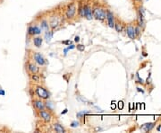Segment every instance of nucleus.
I'll list each match as a JSON object with an SVG mask.
<instances>
[{
  "instance_id": "1",
  "label": "nucleus",
  "mask_w": 161,
  "mask_h": 133,
  "mask_svg": "<svg viewBox=\"0 0 161 133\" xmlns=\"http://www.w3.org/2000/svg\"><path fill=\"white\" fill-rule=\"evenodd\" d=\"M48 17H49L48 19L49 28H50V30H53V31L57 29L60 25H62L64 21L65 20L64 10H61V11H58L57 9L53 10Z\"/></svg>"
},
{
  "instance_id": "2",
  "label": "nucleus",
  "mask_w": 161,
  "mask_h": 133,
  "mask_svg": "<svg viewBox=\"0 0 161 133\" xmlns=\"http://www.w3.org/2000/svg\"><path fill=\"white\" fill-rule=\"evenodd\" d=\"M64 18L67 21H74L76 19V17L78 16V12H77V1L75 0H72L70 2H68L64 8Z\"/></svg>"
},
{
  "instance_id": "3",
  "label": "nucleus",
  "mask_w": 161,
  "mask_h": 133,
  "mask_svg": "<svg viewBox=\"0 0 161 133\" xmlns=\"http://www.w3.org/2000/svg\"><path fill=\"white\" fill-rule=\"evenodd\" d=\"M107 7L106 4H102L99 2H93V17L103 23L106 20V16H107Z\"/></svg>"
},
{
  "instance_id": "4",
  "label": "nucleus",
  "mask_w": 161,
  "mask_h": 133,
  "mask_svg": "<svg viewBox=\"0 0 161 133\" xmlns=\"http://www.w3.org/2000/svg\"><path fill=\"white\" fill-rule=\"evenodd\" d=\"M34 88H35L34 89L35 95H37L38 98L44 100V101L49 99L50 94L46 87H44L43 85H40V84H37V85H35Z\"/></svg>"
},
{
  "instance_id": "5",
  "label": "nucleus",
  "mask_w": 161,
  "mask_h": 133,
  "mask_svg": "<svg viewBox=\"0 0 161 133\" xmlns=\"http://www.w3.org/2000/svg\"><path fill=\"white\" fill-rule=\"evenodd\" d=\"M83 10H84V17L87 20H92L94 18L93 17V3L91 2V0H84Z\"/></svg>"
},
{
  "instance_id": "6",
  "label": "nucleus",
  "mask_w": 161,
  "mask_h": 133,
  "mask_svg": "<svg viewBox=\"0 0 161 133\" xmlns=\"http://www.w3.org/2000/svg\"><path fill=\"white\" fill-rule=\"evenodd\" d=\"M32 60L35 62L38 66H45L48 64L47 59L43 57V55L39 52H33L32 53Z\"/></svg>"
},
{
  "instance_id": "7",
  "label": "nucleus",
  "mask_w": 161,
  "mask_h": 133,
  "mask_svg": "<svg viewBox=\"0 0 161 133\" xmlns=\"http://www.w3.org/2000/svg\"><path fill=\"white\" fill-rule=\"evenodd\" d=\"M38 116L45 123H50L53 120V115L52 112L48 111L47 109L41 110L38 112Z\"/></svg>"
},
{
  "instance_id": "8",
  "label": "nucleus",
  "mask_w": 161,
  "mask_h": 133,
  "mask_svg": "<svg viewBox=\"0 0 161 133\" xmlns=\"http://www.w3.org/2000/svg\"><path fill=\"white\" fill-rule=\"evenodd\" d=\"M41 28L40 26H39L38 24H30L27 30V34L30 37H33V36H37L39 35L41 33Z\"/></svg>"
},
{
  "instance_id": "9",
  "label": "nucleus",
  "mask_w": 161,
  "mask_h": 133,
  "mask_svg": "<svg viewBox=\"0 0 161 133\" xmlns=\"http://www.w3.org/2000/svg\"><path fill=\"white\" fill-rule=\"evenodd\" d=\"M32 105H33L34 109L37 112L46 109V105H45L44 100L39 99V98H34V99H32Z\"/></svg>"
},
{
  "instance_id": "10",
  "label": "nucleus",
  "mask_w": 161,
  "mask_h": 133,
  "mask_svg": "<svg viewBox=\"0 0 161 133\" xmlns=\"http://www.w3.org/2000/svg\"><path fill=\"white\" fill-rule=\"evenodd\" d=\"M26 68L29 72V74H38L39 72V67L35 63L29 60L26 64Z\"/></svg>"
},
{
  "instance_id": "11",
  "label": "nucleus",
  "mask_w": 161,
  "mask_h": 133,
  "mask_svg": "<svg viewBox=\"0 0 161 133\" xmlns=\"http://www.w3.org/2000/svg\"><path fill=\"white\" fill-rule=\"evenodd\" d=\"M106 19L108 22V24L110 28H114L115 25V15L110 9H107V16H106Z\"/></svg>"
},
{
  "instance_id": "12",
  "label": "nucleus",
  "mask_w": 161,
  "mask_h": 133,
  "mask_svg": "<svg viewBox=\"0 0 161 133\" xmlns=\"http://www.w3.org/2000/svg\"><path fill=\"white\" fill-rule=\"evenodd\" d=\"M126 33H127V36L132 40H134L137 37V34L135 32V27H133L132 25H129L126 27Z\"/></svg>"
},
{
  "instance_id": "13",
  "label": "nucleus",
  "mask_w": 161,
  "mask_h": 133,
  "mask_svg": "<svg viewBox=\"0 0 161 133\" xmlns=\"http://www.w3.org/2000/svg\"><path fill=\"white\" fill-rule=\"evenodd\" d=\"M32 42L34 44L35 47L37 48H40L42 43H43V38H41L39 35H37V36H33L32 37Z\"/></svg>"
},
{
  "instance_id": "14",
  "label": "nucleus",
  "mask_w": 161,
  "mask_h": 133,
  "mask_svg": "<svg viewBox=\"0 0 161 133\" xmlns=\"http://www.w3.org/2000/svg\"><path fill=\"white\" fill-rule=\"evenodd\" d=\"M39 26L41 28V30H44V31H48L49 30V23H48V20L47 18H43L40 20L39 22Z\"/></svg>"
},
{
  "instance_id": "15",
  "label": "nucleus",
  "mask_w": 161,
  "mask_h": 133,
  "mask_svg": "<svg viewBox=\"0 0 161 133\" xmlns=\"http://www.w3.org/2000/svg\"><path fill=\"white\" fill-rule=\"evenodd\" d=\"M53 130L57 133H63L66 131L65 129L63 127V125H61V124L58 123V122H55V123L53 124Z\"/></svg>"
},
{
  "instance_id": "16",
  "label": "nucleus",
  "mask_w": 161,
  "mask_h": 133,
  "mask_svg": "<svg viewBox=\"0 0 161 133\" xmlns=\"http://www.w3.org/2000/svg\"><path fill=\"white\" fill-rule=\"evenodd\" d=\"M53 35H54V31L53 30H48L45 32V34H44V39L47 42H50L52 38H53Z\"/></svg>"
},
{
  "instance_id": "17",
  "label": "nucleus",
  "mask_w": 161,
  "mask_h": 133,
  "mask_svg": "<svg viewBox=\"0 0 161 133\" xmlns=\"http://www.w3.org/2000/svg\"><path fill=\"white\" fill-rule=\"evenodd\" d=\"M154 126H155V123H146V124H143L141 127V129L143 130L145 132H149L154 128Z\"/></svg>"
},
{
  "instance_id": "18",
  "label": "nucleus",
  "mask_w": 161,
  "mask_h": 133,
  "mask_svg": "<svg viewBox=\"0 0 161 133\" xmlns=\"http://www.w3.org/2000/svg\"><path fill=\"white\" fill-rule=\"evenodd\" d=\"M114 28L115 29V31L117 33H121L123 31V24L121 23H119L118 20L115 21V25H114Z\"/></svg>"
},
{
  "instance_id": "19",
  "label": "nucleus",
  "mask_w": 161,
  "mask_h": 133,
  "mask_svg": "<svg viewBox=\"0 0 161 133\" xmlns=\"http://www.w3.org/2000/svg\"><path fill=\"white\" fill-rule=\"evenodd\" d=\"M30 78L33 83H39L40 82V77L38 74H30Z\"/></svg>"
},
{
  "instance_id": "20",
  "label": "nucleus",
  "mask_w": 161,
  "mask_h": 133,
  "mask_svg": "<svg viewBox=\"0 0 161 133\" xmlns=\"http://www.w3.org/2000/svg\"><path fill=\"white\" fill-rule=\"evenodd\" d=\"M144 16L139 13V15H138V25L140 27H144Z\"/></svg>"
},
{
  "instance_id": "21",
  "label": "nucleus",
  "mask_w": 161,
  "mask_h": 133,
  "mask_svg": "<svg viewBox=\"0 0 161 133\" xmlns=\"http://www.w3.org/2000/svg\"><path fill=\"white\" fill-rule=\"evenodd\" d=\"M45 105H46V109L50 111V112H53L54 111V108H55V105L52 102L48 101V100H46L45 102Z\"/></svg>"
},
{
  "instance_id": "22",
  "label": "nucleus",
  "mask_w": 161,
  "mask_h": 133,
  "mask_svg": "<svg viewBox=\"0 0 161 133\" xmlns=\"http://www.w3.org/2000/svg\"><path fill=\"white\" fill-rule=\"evenodd\" d=\"M90 113H91L90 111H80V112L76 113V117H77L78 119L81 120V119H83V118L85 117V115H88V114H90Z\"/></svg>"
},
{
  "instance_id": "23",
  "label": "nucleus",
  "mask_w": 161,
  "mask_h": 133,
  "mask_svg": "<svg viewBox=\"0 0 161 133\" xmlns=\"http://www.w3.org/2000/svg\"><path fill=\"white\" fill-rule=\"evenodd\" d=\"M77 99L79 100L80 102H81L85 103V104H90V105H92V104H93V102H91V101H89L88 99L84 98L83 96H81V95H77Z\"/></svg>"
},
{
  "instance_id": "24",
  "label": "nucleus",
  "mask_w": 161,
  "mask_h": 133,
  "mask_svg": "<svg viewBox=\"0 0 161 133\" xmlns=\"http://www.w3.org/2000/svg\"><path fill=\"white\" fill-rule=\"evenodd\" d=\"M79 124H80L79 121H77V120H74V121L71 122V125H70V126H71L72 128H75V127H78Z\"/></svg>"
},
{
  "instance_id": "25",
  "label": "nucleus",
  "mask_w": 161,
  "mask_h": 133,
  "mask_svg": "<svg viewBox=\"0 0 161 133\" xmlns=\"http://www.w3.org/2000/svg\"><path fill=\"white\" fill-rule=\"evenodd\" d=\"M117 108H118L119 110H123V109H124V102H123V101H119V102H117Z\"/></svg>"
},
{
  "instance_id": "26",
  "label": "nucleus",
  "mask_w": 161,
  "mask_h": 133,
  "mask_svg": "<svg viewBox=\"0 0 161 133\" xmlns=\"http://www.w3.org/2000/svg\"><path fill=\"white\" fill-rule=\"evenodd\" d=\"M75 48H77V50L79 51H84L85 50V47L82 44H77V46H75Z\"/></svg>"
},
{
  "instance_id": "27",
  "label": "nucleus",
  "mask_w": 161,
  "mask_h": 133,
  "mask_svg": "<svg viewBox=\"0 0 161 133\" xmlns=\"http://www.w3.org/2000/svg\"><path fill=\"white\" fill-rule=\"evenodd\" d=\"M62 43L64 44V45H70V44H72V41H70V40H67V41H62Z\"/></svg>"
},
{
  "instance_id": "28",
  "label": "nucleus",
  "mask_w": 161,
  "mask_h": 133,
  "mask_svg": "<svg viewBox=\"0 0 161 133\" xmlns=\"http://www.w3.org/2000/svg\"><path fill=\"white\" fill-rule=\"evenodd\" d=\"M74 48H75V45L70 44V45H68V47H67V50H73V49H74Z\"/></svg>"
},
{
  "instance_id": "29",
  "label": "nucleus",
  "mask_w": 161,
  "mask_h": 133,
  "mask_svg": "<svg viewBox=\"0 0 161 133\" xmlns=\"http://www.w3.org/2000/svg\"><path fill=\"white\" fill-rule=\"evenodd\" d=\"M74 41L78 43V42L80 41V37H79V36H75V37H74Z\"/></svg>"
},
{
  "instance_id": "30",
  "label": "nucleus",
  "mask_w": 161,
  "mask_h": 133,
  "mask_svg": "<svg viewBox=\"0 0 161 133\" xmlns=\"http://www.w3.org/2000/svg\"><path fill=\"white\" fill-rule=\"evenodd\" d=\"M5 95V91H4L3 89H1V88H0V95L4 96Z\"/></svg>"
},
{
  "instance_id": "31",
  "label": "nucleus",
  "mask_w": 161,
  "mask_h": 133,
  "mask_svg": "<svg viewBox=\"0 0 161 133\" xmlns=\"http://www.w3.org/2000/svg\"><path fill=\"white\" fill-rule=\"evenodd\" d=\"M115 108H116V105H115V103H113L112 102V104H111V109L115 110Z\"/></svg>"
},
{
  "instance_id": "32",
  "label": "nucleus",
  "mask_w": 161,
  "mask_h": 133,
  "mask_svg": "<svg viewBox=\"0 0 161 133\" xmlns=\"http://www.w3.org/2000/svg\"><path fill=\"white\" fill-rule=\"evenodd\" d=\"M68 113V109H64V112H62V114H65V113Z\"/></svg>"
},
{
  "instance_id": "33",
  "label": "nucleus",
  "mask_w": 161,
  "mask_h": 133,
  "mask_svg": "<svg viewBox=\"0 0 161 133\" xmlns=\"http://www.w3.org/2000/svg\"><path fill=\"white\" fill-rule=\"evenodd\" d=\"M137 89H138V91H139V92H142V93H143V92H144V91H143V90H142V89H141L140 87H138Z\"/></svg>"
}]
</instances>
